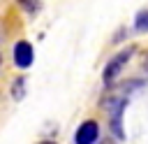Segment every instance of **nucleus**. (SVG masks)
Segmentation results:
<instances>
[{
  "instance_id": "f257e3e1",
  "label": "nucleus",
  "mask_w": 148,
  "mask_h": 144,
  "mask_svg": "<svg viewBox=\"0 0 148 144\" xmlns=\"http://www.w3.org/2000/svg\"><path fill=\"white\" fill-rule=\"evenodd\" d=\"M132 53H134V46H130V49H123L120 53H116V56H113V58L106 63V67H104V74H102L106 86H111V84H113V79H116L120 72H123V67L127 65V60L132 58Z\"/></svg>"
},
{
  "instance_id": "f03ea898",
  "label": "nucleus",
  "mask_w": 148,
  "mask_h": 144,
  "mask_svg": "<svg viewBox=\"0 0 148 144\" xmlns=\"http://www.w3.org/2000/svg\"><path fill=\"white\" fill-rule=\"evenodd\" d=\"M97 137H99V125H97V121L90 118V121H83L79 125V130L74 135V142L76 144H95Z\"/></svg>"
},
{
  "instance_id": "7ed1b4c3",
  "label": "nucleus",
  "mask_w": 148,
  "mask_h": 144,
  "mask_svg": "<svg viewBox=\"0 0 148 144\" xmlns=\"http://www.w3.org/2000/svg\"><path fill=\"white\" fill-rule=\"evenodd\" d=\"M32 58H35V53H32L30 42L21 39V42L14 44V65H16V67H21V70L30 67V65H32Z\"/></svg>"
},
{
  "instance_id": "20e7f679",
  "label": "nucleus",
  "mask_w": 148,
  "mask_h": 144,
  "mask_svg": "<svg viewBox=\"0 0 148 144\" xmlns=\"http://www.w3.org/2000/svg\"><path fill=\"white\" fill-rule=\"evenodd\" d=\"M134 28L139 33H148V9H141L134 19Z\"/></svg>"
},
{
  "instance_id": "39448f33",
  "label": "nucleus",
  "mask_w": 148,
  "mask_h": 144,
  "mask_svg": "<svg viewBox=\"0 0 148 144\" xmlns=\"http://www.w3.org/2000/svg\"><path fill=\"white\" fill-rule=\"evenodd\" d=\"M16 2H18L28 14H37V12L42 9V2H39V0H16Z\"/></svg>"
},
{
  "instance_id": "423d86ee",
  "label": "nucleus",
  "mask_w": 148,
  "mask_h": 144,
  "mask_svg": "<svg viewBox=\"0 0 148 144\" xmlns=\"http://www.w3.org/2000/svg\"><path fill=\"white\" fill-rule=\"evenodd\" d=\"M102 144H118V142H116V139H104Z\"/></svg>"
},
{
  "instance_id": "0eeeda50",
  "label": "nucleus",
  "mask_w": 148,
  "mask_h": 144,
  "mask_svg": "<svg viewBox=\"0 0 148 144\" xmlns=\"http://www.w3.org/2000/svg\"><path fill=\"white\" fill-rule=\"evenodd\" d=\"M143 70H146V72H148V56H146V58H143Z\"/></svg>"
},
{
  "instance_id": "6e6552de",
  "label": "nucleus",
  "mask_w": 148,
  "mask_h": 144,
  "mask_svg": "<svg viewBox=\"0 0 148 144\" xmlns=\"http://www.w3.org/2000/svg\"><path fill=\"white\" fill-rule=\"evenodd\" d=\"M39 144H56V142H51V139H44V142H39Z\"/></svg>"
},
{
  "instance_id": "1a4fd4ad",
  "label": "nucleus",
  "mask_w": 148,
  "mask_h": 144,
  "mask_svg": "<svg viewBox=\"0 0 148 144\" xmlns=\"http://www.w3.org/2000/svg\"><path fill=\"white\" fill-rule=\"evenodd\" d=\"M0 63H2V58H0Z\"/></svg>"
}]
</instances>
